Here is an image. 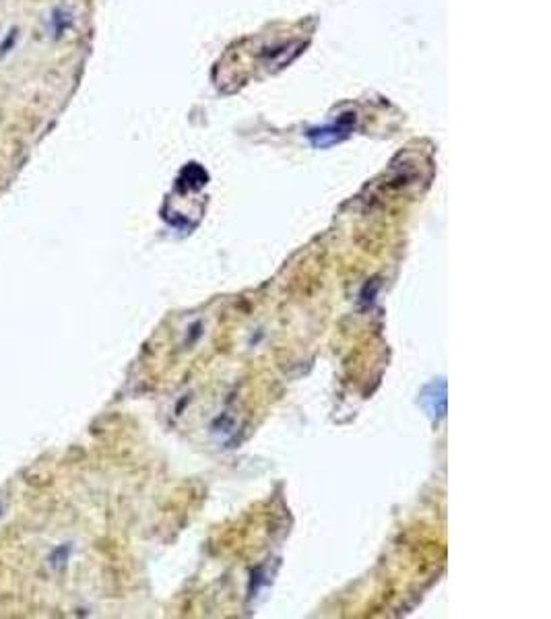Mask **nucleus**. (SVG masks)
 <instances>
[{
    "label": "nucleus",
    "mask_w": 551,
    "mask_h": 619,
    "mask_svg": "<svg viewBox=\"0 0 551 619\" xmlns=\"http://www.w3.org/2000/svg\"><path fill=\"white\" fill-rule=\"evenodd\" d=\"M91 41V0H0V192L62 116Z\"/></svg>",
    "instance_id": "nucleus-1"
}]
</instances>
